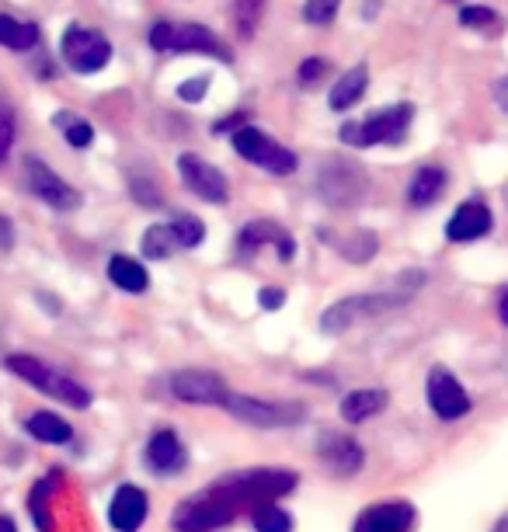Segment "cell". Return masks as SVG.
<instances>
[{"instance_id":"obj_5","label":"cell","mask_w":508,"mask_h":532,"mask_svg":"<svg viewBox=\"0 0 508 532\" xmlns=\"http://www.w3.org/2000/svg\"><path fill=\"white\" fill-rule=\"evenodd\" d=\"M234 519H237L234 508H230L227 501L206 484L199 494H192V498H185L178 508H174L171 526H174V532H213V529L230 526Z\"/></svg>"},{"instance_id":"obj_2","label":"cell","mask_w":508,"mask_h":532,"mask_svg":"<svg viewBox=\"0 0 508 532\" xmlns=\"http://www.w3.org/2000/svg\"><path fill=\"white\" fill-rule=\"evenodd\" d=\"M418 286H422V275H408V279L401 282V289H394V293L345 296V300H338L335 306H328V310L321 313V331L324 334H345L348 327H355L359 320L380 317V313L394 310V306H404L418 293Z\"/></svg>"},{"instance_id":"obj_37","label":"cell","mask_w":508,"mask_h":532,"mask_svg":"<svg viewBox=\"0 0 508 532\" xmlns=\"http://www.w3.org/2000/svg\"><path fill=\"white\" fill-rule=\"evenodd\" d=\"M328 74V60H303L300 63V84L303 87H314V84H321V77Z\"/></svg>"},{"instance_id":"obj_42","label":"cell","mask_w":508,"mask_h":532,"mask_svg":"<svg viewBox=\"0 0 508 532\" xmlns=\"http://www.w3.org/2000/svg\"><path fill=\"white\" fill-rule=\"evenodd\" d=\"M498 101H502V108L508 112V80H502V84H498Z\"/></svg>"},{"instance_id":"obj_43","label":"cell","mask_w":508,"mask_h":532,"mask_svg":"<svg viewBox=\"0 0 508 532\" xmlns=\"http://www.w3.org/2000/svg\"><path fill=\"white\" fill-rule=\"evenodd\" d=\"M0 532H18V526H14V519H7V515H0Z\"/></svg>"},{"instance_id":"obj_11","label":"cell","mask_w":508,"mask_h":532,"mask_svg":"<svg viewBox=\"0 0 508 532\" xmlns=\"http://www.w3.org/2000/svg\"><path fill=\"white\" fill-rule=\"evenodd\" d=\"M25 185L32 188V195H39L46 206H53L56 213H70L81 206V192L70 188L53 167H46L39 157H25Z\"/></svg>"},{"instance_id":"obj_27","label":"cell","mask_w":508,"mask_h":532,"mask_svg":"<svg viewBox=\"0 0 508 532\" xmlns=\"http://www.w3.org/2000/svg\"><path fill=\"white\" fill-rule=\"evenodd\" d=\"M251 526L254 532H293V515L286 512V508H279L272 501V505H261L251 512Z\"/></svg>"},{"instance_id":"obj_38","label":"cell","mask_w":508,"mask_h":532,"mask_svg":"<svg viewBox=\"0 0 508 532\" xmlns=\"http://www.w3.org/2000/svg\"><path fill=\"white\" fill-rule=\"evenodd\" d=\"M206 91H209V80L195 77V80H185V84L178 87V98L188 101V105H199V101L206 98Z\"/></svg>"},{"instance_id":"obj_32","label":"cell","mask_w":508,"mask_h":532,"mask_svg":"<svg viewBox=\"0 0 508 532\" xmlns=\"http://www.w3.org/2000/svg\"><path fill=\"white\" fill-rule=\"evenodd\" d=\"M234 14H237V35L251 39L261 14H265V0H234Z\"/></svg>"},{"instance_id":"obj_36","label":"cell","mask_w":508,"mask_h":532,"mask_svg":"<svg viewBox=\"0 0 508 532\" xmlns=\"http://www.w3.org/2000/svg\"><path fill=\"white\" fill-rule=\"evenodd\" d=\"M460 21L467 28H495L498 25V14L491 7H463Z\"/></svg>"},{"instance_id":"obj_40","label":"cell","mask_w":508,"mask_h":532,"mask_svg":"<svg viewBox=\"0 0 508 532\" xmlns=\"http://www.w3.org/2000/svg\"><path fill=\"white\" fill-rule=\"evenodd\" d=\"M258 303L265 306V310H279L282 303H286V293H282V289H272V286H265L258 293Z\"/></svg>"},{"instance_id":"obj_9","label":"cell","mask_w":508,"mask_h":532,"mask_svg":"<svg viewBox=\"0 0 508 532\" xmlns=\"http://www.w3.org/2000/svg\"><path fill=\"white\" fill-rule=\"evenodd\" d=\"M234 150L241 153L244 160H251V164L265 167L268 174H293L296 171V153L286 150V147H279L275 140H268L261 129L248 126V122L237 129Z\"/></svg>"},{"instance_id":"obj_16","label":"cell","mask_w":508,"mask_h":532,"mask_svg":"<svg viewBox=\"0 0 508 532\" xmlns=\"http://www.w3.org/2000/svg\"><path fill=\"white\" fill-rule=\"evenodd\" d=\"M150 515V501L147 491L136 484H122L119 491L112 494V505H108V526L115 532H136L143 529Z\"/></svg>"},{"instance_id":"obj_29","label":"cell","mask_w":508,"mask_h":532,"mask_svg":"<svg viewBox=\"0 0 508 532\" xmlns=\"http://www.w3.org/2000/svg\"><path fill=\"white\" fill-rule=\"evenodd\" d=\"M53 122L63 129V136H67L70 147H91L94 129H91V122L81 119V115H74V112H56Z\"/></svg>"},{"instance_id":"obj_14","label":"cell","mask_w":508,"mask_h":532,"mask_svg":"<svg viewBox=\"0 0 508 532\" xmlns=\"http://www.w3.org/2000/svg\"><path fill=\"white\" fill-rule=\"evenodd\" d=\"M181 181L192 195H199L202 202H227V178L220 174V167H213L209 160H202L199 153H181L178 157Z\"/></svg>"},{"instance_id":"obj_18","label":"cell","mask_w":508,"mask_h":532,"mask_svg":"<svg viewBox=\"0 0 508 532\" xmlns=\"http://www.w3.org/2000/svg\"><path fill=\"white\" fill-rule=\"evenodd\" d=\"M188 463V449L181 446L178 432L171 428H161L154 432V439L147 442V466L157 473V477H178Z\"/></svg>"},{"instance_id":"obj_23","label":"cell","mask_w":508,"mask_h":532,"mask_svg":"<svg viewBox=\"0 0 508 532\" xmlns=\"http://www.w3.org/2000/svg\"><path fill=\"white\" fill-rule=\"evenodd\" d=\"M108 279H112L122 293H147V286H150L147 268L136 258H126V254H115V258L108 261Z\"/></svg>"},{"instance_id":"obj_41","label":"cell","mask_w":508,"mask_h":532,"mask_svg":"<svg viewBox=\"0 0 508 532\" xmlns=\"http://www.w3.org/2000/svg\"><path fill=\"white\" fill-rule=\"evenodd\" d=\"M11 244H14V233H11V223L0 216V251H11Z\"/></svg>"},{"instance_id":"obj_21","label":"cell","mask_w":508,"mask_h":532,"mask_svg":"<svg viewBox=\"0 0 508 532\" xmlns=\"http://www.w3.org/2000/svg\"><path fill=\"white\" fill-rule=\"evenodd\" d=\"M387 404H390L387 390H352L341 400V418H345L348 425H362V421L376 418Z\"/></svg>"},{"instance_id":"obj_20","label":"cell","mask_w":508,"mask_h":532,"mask_svg":"<svg viewBox=\"0 0 508 532\" xmlns=\"http://www.w3.org/2000/svg\"><path fill=\"white\" fill-rule=\"evenodd\" d=\"M265 244H279V251H282V258H293V237H289L282 227H275V223H268V220H258V223H248V227L241 230V251L244 254H254L258 247H265Z\"/></svg>"},{"instance_id":"obj_28","label":"cell","mask_w":508,"mask_h":532,"mask_svg":"<svg viewBox=\"0 0 508 532\" xmlns=\"http://www.w3.org/2000/svg\"><path fill=\"white\" fill-rule=\"evenodd\" d=\"M174 247H178V240H174L171 223H168V227H164V223H157V227H150L147 233H143V254H147L150 261L171 258Z\"/></svg>"},{"instance_id":"obj_30","label":"cell","mask_w":508,"mask_h":532,"mask_svg":"<svg viewBox=\"0 0 508 532\" xmlns=\"http://www.w3.org/2000/svg\"><path fill=\"white\" fill-rule=\"evenodd\" d=\"M171 230H174V240H178V247H199L202 240H206V223H202L199 216L178 213L171 220Z\"/></svg>"},{"instance_id":"obj_4","label":"cell","mask_w":508,"mask_h":532,"mask_svg":"<svg viewBox=\"0 0 508 532\" xmlns=\"http://www.w3.org/2000/svg\"><path fill=\"white\" fill-rule=\"evenodd\" d=\"M317 192H321V199L328 202V206L352 209L369 195V178H366V171H362V164H355V160L331 157V160H324L321 171H317Z\"/></svg>"},{"instance_id":"obj_44","label":"cell","mask_w":508,"mask_h":532,"mask_svg":"<svg viewBox=\"0 0 508 532\" xmlns=\"http://www.w3.org/2000/svg\"><path fill=\"white\" fill-rule=\"evenodd\" d=\"M491 532H508V512L502 515V519H498V526H495V529H491Z\"/></svg>"},{"instance_id":"obj_34","label":"cell","mask_w":508,"mask_h":532,"mask_svg":"<svg viewBox=\"0 0 508 532\" xmlns=\"http://www.w3.org/2000/svg\"><path fill=\"white\" fill-rule=\"evenodd\" d=\"M49 484L46 480H39V484L32 487V498H28V505H32V515H35V526L39 532H49V508H46V498H49Z\"/></svg>"},{"instance_id":"obj_26","label":"cell","mask_w":508,"mask_h":532,"mask_svg":"<svg viewBox=\"0 0 508 532\" xmlns=\"http://www.w3.org/2000/svg\"><path fill=\"white\" fill-rule=\"evenodd\" d=\"M366 84H369L366 67H352V70H348V74H341V77H338V84L331 87V108H335V112H345V108H352L355 101L362 98Z\"/></svg>"},{"instance_id":"obj_22","label":"cell","mask_w":508,"mask_h":532,"mask_svg":"<svg viewBox=\"0 0 508 532\" xmlns=\"http://www.w3.org/2000/svg\"><path fill=\"white\" fill-rule=\"evenodd\" d=\"M28 435H32L35 442H46V446H67L70 439H74V428L67 425V421L60 418V414L53 411H39L28 418Z\"/></svg>"},{"instance_id":"obj_15","label":"cell","mask_w":508,"mask_h":532,"mask_svg":"<svg viewBox=\"0 0 508 532\" xmlns=\"http://www.w3.org/2000/svg\"><path fill=\"white\" fill-rule=\"evenodd\" d=\"M317 459H321L331 477H355L362 470V463H366V449L352 435L324 432L321 442H317Z\"/></svg>"},{"instance_id":"obj_35","label":"cell","mask_w":508,"mask_h":532,"mask_svg":"<svg viewBox=\"0 0 508 532\" xmlns=\"http://www.w3.org/2000/svg\"><path fill=\"white\" fill-rule=\"evenodd\" d=\"M14 129H18V122H14V112H11V105H0V167H4L7 153H11V143H14Z\"/></svg>"},{"instance_id":"obj_8","label":"cell","mask_w":508,"mask_h":532,"mask_svg":"<svg viewBox=\"0 0 508 532\" xmlns=\"http://www.w3.org/2000/svg\"><path fill=\"white\" fill-rule=\"evenodd\" d=\"M411 105H394L387 112L369 115L366 122H348L341 126V143L348 147H373V143H397L404 140L411 126Z\"/></svg>"},{"instance_id":"obj_45","label":"cell","mask_w":508,"mask_h":532,"mask_svg":"<svg viewBox=\"0 0 508 532\" xmlns=\"http://www.w3.org/2000/svg\"><path fill=\"white\" fill-rule=\"evenodd\" d=\"M502 324L508 327V293L502 296Z\"/></svg>"},{"instance_id":"obj_25","label":"cell","mask_w":508,"mask_h":532,"mask_svg":"<svg viewBox=\"0 0 508 532\" xmlns=\"http://www.w3.org/2000/svg\"><path fill=\"white\" fill-rule=\"evenodd\" d=\"M0 46L14 49V53H25V49L39 46V28L32 21H18L11 14H0Z\"/></svg>"},{"instance_id":"obj_6","label":"cell","mask_w":508,"mask_h":532,"mask_svg":"<svg viewBox=\"0 0 508 532\" xmlns=\"http://www.w3.org/2000/svg\"><path fill=\"white\" fill-rule=\"evenodd\" d=\"M223 411L254 428H293L300 421H307V407L303 404H272V400L248 397V393H230Z\"/></svg>"},{"instance_id":"obj_31","label":"cell","mask_w":508,"mask_h":532,"mask_svg":"<svg viewBox=\"0 0 508 532\" xmlns=\"http://www.w3.org/2000/svg\"><path fill=\"white\" fill-rule=\"evenodd\" d=\"M376 233H369V230H359V233H352L348 240H338V251L345 254L348 261H369L376 254Z\"/></svg>"},{"instance_id":"obj_33","label":"cell","mask_w":508,"mask_h":532,"mask_svg":"<svg viewBox=\"0 0 508 532\" xmlns=\"http://www.w3.org/2000/svg\"><path fill=\"white\" fill-rule=\"evenodd\" d=\"M338 4L341 0H307V4H303V18H307L310 25H331L338 14Z\"/></svg>"},{"instance_id":"obj_12","label":"cell","mask_w":508,"mask_h":532,"mask_svg":"<svg viewBox=\"0 0 508 532\" xmlns=\"http://www.w3.org/2000/svg\"><path fill=\"white\" fill-rule=\"evenodd\" d=\"M171 393L181 404H213V407H223L230 397L223 376L209 373V369H181V373H174Z\"/></svg>"},{"instance_id":"obj_7","label":"cell","mask_w":508,"mask_h":532,"mask_svg":"<svg viewBox=\"0 0 508 532\" xmlns=\"http://www.w3.org/2000/svg\"><path fill=\"white\" fill-rule=\"evenodd\" d=\"M150 46L157 53H202L216 56V60H230V49L202 25H171V21H161L150 32Z\"/></svg>"},{"instance_id":"obj_39","label":"cell","mask_w":508,"mask_h":532,"mask_svg":"<svg viewBox=\"0 0 508 532\" xmlns=\"http://www.w3.org/2000/svg\"><path fill=\"white\" fill-rule=\"evenodd\" d=\"M133 199H140L143 206H161V195L154 192V181L133 178Z\"/></svg>"},{"instance_id":"obj_1","label":"cell","mask_w":508,"mask_h":532,"mask_svg":"<svg viewBox=\"0 0 508 532\" xmlns=\"http://www.w3.org/2000/svg\"><path fill=\"white\" fill-rule=\"evenodd\" d=\"M296 473L293 470H279V466H254V470H237L227 477L213 480V491L234 508V515L254 512L261 505H272V501L286 498L296 487Z\"/></svg>"},{"instance_id":"obj_24","label":"cell","mask_w":508,"mask_h":532,"mask_svg":"<svg viewBox=\"0 0 508 532\" xmlns=\"http://www.w3.org/2000/svg\"><path fill=\"white\" fill-rule=\"evenodd\" d=\"M442 192H446V171H442V167H422V171L411 178L408 199H411V206H432Z\"/></svg>"},{"instance_id":"obj_3","label":"cell","mask_w":508,"mask_h":532,"mask_svg":"<svg viewBox=\"0 0 508 532\" xmlns=\"http://www.w3.org/2000/svg\"><path fill=\"white\" fill-rule=\"evenodd\" d=\"M7 369H11L18 380L35 386L39 393H46V397H53V400H63V404L77 407V411H87L94 400L91 390H84L77 380H70L60 369L46 366V362L35 359V355H7Z\"/></svg>"},{"instance_id":"obj_10","label":"cell","mask_w":508,"mask_h":532,"mask_svg":"<svg viewBox=\"0 0 508 532\" xmlns=\"http://www.w3.org/2000/svg\"><path fill=\"white\" fill-rule=\"evenodd\" d=\"M63 60L77 70V74H98L108 60H112V46L101 32L94 28L70 25L63 35Z\"/></svg>"},{"instance_id":"obj_13","label":"cell","mask_w":508,"mask_h":532,"mask_svg":"<svg viewBox=\"0 0 508 532\" xmlns=\"http://www.w3.org/2000/svg\"><path fill=\"white\" fill-rule=\"evenodd\" d=\"M425 393H428V407H432L442 421H456V418H463V414H470V393L463 390V383L456 380L449 369L435 366L432 373H428Z\"/></svg>"},{"instance_id":"obj_19","label":"cell","mask_w":508,"mask_h":532,"mask_svg":"<svg viewBox=\"0 0 508 532\" xmlns=\"http://www.w3.org/2000/svg\"><path fill=\"white\" fill-rule=\"evenodd\" d=\"M488 230H491V209L484 206V202H463L453 220H449L446 237L453 240V244H467V240L484 237Z\"/></svg>"},{"instance_id":"obj_17","label":"cell","mask_w":508,"mask_h":532,"mask_svg":"<svg viewBox=\"0 0 508 532\" xmlns=\"http://www.w3.org/2000/svg\"><path fill=\"white\" fill-rule=\"evenodd\" d=\"M418 512L408 501H380V505L366 508L355 519L352 532H411L415 529Z\"/></svg>"}]
</instances>
